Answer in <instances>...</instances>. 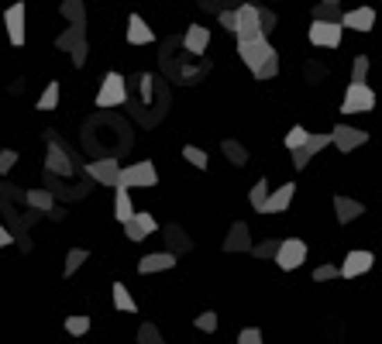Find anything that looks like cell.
<instances>
[{
  "mask_svg": "<svg viewBox=\"0 0 382 344\" xmlns=\"http://www.w3.org/2000/svg\"><path fill=\"white\" fill-rule=\"evenodd\" d=\"M55 49L69 52V59H73L76 69L87 66V52H90V45H87V24H69V28L55 38Z\"/></svg>",
  "mask_w": 382,
  "mask_h": 344,
  "instance_id": "obj_1",
  "label": "cell"
},
{
  "mask_svg": "<svg viewBox=\"0 0 382 344\" xmlns=\"http://www.w3.org/2000/svg\"><path fill=\"white\" fill-rule=\"evenodd\" d=\"M117 186H124V189H152V186H159L155 162H131V166H124L117 172Z\"/></svg>",
  "mask_w": 382,
  "mask_h": 344,
  "instance_id": "obj_2",
  "label": "cell"
},
{
  "mask_svg": "<svg viewBox=\"0 0 382 344\" xmlns=\"http://www.w3.org/2000/svg\"><path fill=\"white\" fill-rule=\"evenodd\" d=\"M45 141H49V155H45V172H52V175H73V162H76V155L66 148V145H59V138H55V131H45Z\"/></svg>",
  "mask_w": 382,
  "mask_h": 344,
  "instance_id": "obj_3",
  "label": "cell"
},
{
  "mask_svg": "<svg viewBox=\"0 0 382 344\" xmlns=\"http://www.w3.org/2000/svg\"><path fill=\"white\" fill-rule=\"evenodd\" d=\"M128 103V83H124V76L121 73H107L103 76V83L96 89V107H103V110H110V107H124Z\"/></svg>",
  "mask_w": 382,
  "mask_h": 344,
  "instance_id": "obj_4",
  "label": "cell"
},
{
  "mask_svg": "<svg viewBox=\"0 0 382 344\" xmlns=\"http://www.w3.org/2000/svg\"><path fill=\"white\" fill-rule=\"evenodd\" d=\"M238 55H241V62L255 73L266 59L276 55V49H272V42H269L266 35H259V38H241V42H238Z\"/></svg>",
  "mask_w": 382,
  "mask_h": 344,
  "instance_id": "obj_5",
  "label": "cell"
},
{
  "mask_svg": "<svg viewBox=\"0 0 382 344\" xmlns=\"http://www.w3.org/2000/svg\"><path fill=\"white\" fill-rule=\"evenodd\" d=\"M369 110H376V89L369 83H348L341 114H369Z\"/></svg>",
  "mask_w": 382,
  "mask_h": 344,
  "instance_id": "obj_6",
  "label": "cell"
},
{
  "mask_svg": "<svg viewBox=\"0 0 382 344\" xmlns=\"http://www.w3.org/2000/svg\"><path fill=\"white\" fill-rule=\"evenodd\" d=\"M28 7L17 0V3H10L7 10H3V31H7V38H10V45H24L28 42Z\"/></svg>",
  "mask_w": 382,
  "mask_h": 344,
  "instance_id": "obj_7",
  "label": "cell"
},
{
  "mask_svg": "<svg viewBox=\"0 0 382 344\" xmlns=\"http://www.w3.org/2000/svg\"><path fill=\"white\" fill-rule=\"evenodd\" d=\"M234 35H238V42L241 38H259L262 35V24H259V7H255V0H245L241 7H234Z\"/></svg>",
  "mask_w": 382,
  "mask_h": 344,
  "instance_id": "obj_8",
  "label": "cell"
},
{
  "mask_svg": "<svg viewBox=\"0 0 382 344\" xmlns=\"http://www.w3.org/2000/svg\"><path fill=\"white\" fill-rule=\"evenodd\" d=\"M341 35H345L341 21H313L310 31H306L310 45H317V49H338L341 45Z\"/></svg>",
  "mask_w": 382,
  "mask_h": 344,
  "instance_id": "obj_9",
  "label": "cell"
},
{
  "mask_svg": "<svg viewBox=\"0 0 382 344\" xmlns=\"http://www.w3.org/2000/svg\"><path fill=\"white\" fill-rule=\"evenodd\" d=\"M331 135V145L338 148V152H355V148H362L365 141H369V131H362V128H351V124H338V128H331L327 131Z\"/></svg>",
  "mask_w": 382,
  "mask_h": 344,
  "instance_id": "obj_10",
  "label": "cell"
},
{
  "mask_svg": "<svg viewBox=\"0 0 382 344\" xmlns=\"http://www.w3.org/2000/svg\"><path fill=\"white\" fill-rule=\"evenodd\" d=\"M272 261L279 265V268H299L303 261H306V241L303 238H286V241H279V248H276V255Z\"/></svg>",
  "mask_w": 382,
  "mask_h": 344,
  "instance_id": "obj_11",
  "label": "cell"
},
{
  "mask_svg": "<svg viewBox=\"0 0 382 344\" xmlns=\"http://www.w3.org/2000/svg\"><path fill=\"white\" fill-rule=\"evenodd\" d=\"M372 265H376V255H372V252L351 248V252L345 255V261L338 265V272H341V279H358V275H365Z\"/></svg>",
  "mask_w": 382,
  "mask_h": 344,
  "instance_id": "obj_12",
  "label": "cell"
},
{
  "mask_svg": "<svg viewBox=\"0 0 382 344\" xmlns=\"http://www.w3.org/2000/svg\"><path fill=\"white\" fill-rule=\"evenodd\" d=\"M83 172H87L94 182H100V186H110V189H114V186H117V172H121V162L107 155V159L87 162V166H83Z\"/></svg>",
  "mask_w": 382,
  "mask_h": 344,
  "instance_id": "obj_13",
  "label": "cell"
},
{
  "mask_svg": "<svg viewBox=\"0 0 382 344\" xmlns=\"http://www.w3.org/2000/svg\"><path fill=\"white\" fill-rule=\"evenodd\" d=\"M293 196H296V182H283L279 189H269V196H266L259 214H286Z\"/></svg>",
  "mask_w": 382,
  "mask_h": 344,
  "instance_id": "obj_14",
  "label": "cell"
},
{
  "mask_svg": "<svg viewBox=\"0 0 382 344\" xmlns=\"http://www.w3.org/2000/svg\"><path fill=\"white\" fill-rule=\"evenodd\" d=\"M183 49L193 59H203V52L210 49V28L207 24H190L186 35H183Z\"/></svg>",
  "mask_w": 382,
  "mask_h": 344,
  "instance_id": "obj_15",
  "label": "cell"
},
{
  "mask_svg": "<svg viewBox=\"0 0 382 344\" xmlns=\"http://www.w3.org/2000/svg\"><path fill=\"white\" fill-rule=\"evenodd\" d=\"M341 28H351V31H372L376 28V10L372 7H351V10H341Z\"/></svg>",
  "mask_w": 382,
  "mask_h": 344,
  "instance_id": "obj_16",
  "label": "cell"
},
{
  "mask_svg": "<svg viewBox=\"0 0 382 344\" xmlns=\"http://www.w3.org/2000/svg\"><path fill=\"white\" fill-rule=\"evenodd\" d=\"M227 255H238V252H252V231H248V224L245 221H238V224H231V231L224 234V245H220Z\"/></svg>",
  "mask_w": 382,
  "mask_h": 344,
  "instance_id": "obj_17",
  "label": "cell"
},
{
  "mask_svg": "<svg viewBox=\"0 0 382 344\" xmlns=\"http://www.w3.org/2000/svg\"><path fill=\"white\" fill-rule=\"evenodd\" d=\"M176 258L173 252H152V255H145L138 261V272L141 275H155V272H173L176 268Z\"/></svg>",
  "mask_w": 382,
  "mask_h": 344,
  "instance_id": "obj_18",
  "label": "cell"
},
{
  "mask_svg": "<svg viewBox=\"0 0 382 344\" xmlns=\"http://www.w3.org/2000/svg\"><path fill=\"white\" fill-rule=\"evenodd\" d=\"M152 42H155L152 24H148L141 14H131V17H128V45H152Z\"/></svg>",
  "mask_w": 382,
  "mask_h": 344,
  "instance_id": "obj_19",
  "label": "cell"
},
{
  "mask_svg": "<svg viewBox=\"0 0 382 344\" xmlns=\"http://www.w3.org/2000/svg\"><path fill=\"white\" fill-rule=\"evenodd\" d=\"M334 214H338V224H351L355 217H362L365 214V203H358V200H351V196H334Z\"/></svg>",
  "mask_w": 382,
  "mask_h": 344,
  "instance_id": "obj_20",
  "label": "cell"
},
{
  "mask_svg": "<svg viewBox=\"0 0 382 344\" xmlns=\"http://www.w3.org/2000/svg\"><path fill=\"white\" fill-rule=\"evenodd\" d=\"M162 234H166V241H169V252H173V255H183V252H190V248H193V241L186 238V231H183L176 221H173V224H166V227H162Z\"/></svg>",
  "mask_w": 382,
  "mask_h": 344,
  "instance_id": "obj_21",
  "label": "cell"
},
{
  "mask_svg": "<svg viewBox=\"0 0 382 344\" xmlns=\"http://www.w3.org/2000/svg\"><path fill=\"white\" fill-rule=\"evenodd\" d=\"M220 152H224V159H227L234 169L248 166V148H245L241 141H234V138H224V141H220Z\"/></svg>",
  "mask_w": 382,
  "mask_h": 344,
  "instance_id": "obj_22",
  "label": "cell"
},
{
  "mask_svg": "<svg viewBox=\"0 0 382 344\" xmlns=\"http://www.w3.org/2000/svg\"><path fill=\"white\" fill-rule=\"evenodd\" d=\"M134 214V203H131V193L124 186H114V221L124 224L128 217Z\"/></svg>",
  "mask_w": 382,
  "mask_h": 344,
  "instance_id": "obj_23",
  "label": "cell"
},
{
  "mask_svg": "<svg viewBox=\"0 0 382 344\" xmlns=\"http://www.w3.org/2000/svg\"><path fill=\"white\" fill-rule=\"evenodd\" d=\"M24 196V203L31 207V210H42V214H49L52 207H55V196L49 193V189H28V193H21Z\"/></svg>",
  "mask_w": 382,
  "mask_h": 344,
  "instance_id": "obj_24",
  "label": "cell"
},
{
  "mask_svg": "<svg viewBox=\"0 0 382 344\" xmlns=\"http://www.w3.org/2000/svg\"><path fill=\"white\" fill-rule=\"evenodd\" d=\"M110 296H114V307H117L121 313H134V310H138V303L131 300V289H128L124 282H114V286H110Z\"/></svg>",
  "mask_w": 382,
  "mask_h": 344,
  "instance_id": "obj_25",
  "label": "cell"
},
{
  "mask_svg": "<svg viewBox=\"0 0 382 344\" xmlns=\"http://www.w3.org/2000/svg\"><path fill=\"white\" fill-rule=\"evenodd\" d=\"M59 14H62L69 24H87V3H83V0H62V3H59Z\"/></svg>",
  "mask_w": 382,
  "mask_h": 344,
  "instance_id": "obj_26",
  "label": "cell"
},
{
  "mask_svg": "<svg viewBox=\"0 0 382 344\" xmlns=\"http://www.w3.org/2000/svg\"><path fill=\"white\" fill-rule=\"evenodd\" d=\"M87 258H90L87 248H69V252H66V268H62V275H66V279H69V275H76V272L87 265Z\"/></svg>",
  "mask_w": 382,
  "mask_h": 344,
  "instance_id": "obj_27",
  "label": "cell"
},
{
  "mask_svg": "<svg viewBox=\"0 0 382 344\" xmlns=\"http://www.w3.org/2000/svg\"><path fill=\"white\" fill-rule=\"evenodd\" d=\"M62 327H66V334L83 338V334L94 327V320H90V317H83V313H76V317H66V324H62Z\"/></svg>",
  "mask_w": 382,
  "mask_h": 344,
  "instance_id": "obj_28",
  "label": "cell"
},
{
  "mask_svg": "<svg viewBox=\"0 0 382 344\" xmlns=\"http://www.w3.org/2000/svg\"><path fill=\"white\" fill-rule=\"evenodd\" d=\"M35 107H38V110H45V114H49V110H55V107H59V83H49V86H45Z\"/></svg>",
  "mask_w": 382,
  "mask_h": 344,
  "instance_id": "obj_29",
  "label": "cell"
},
{
  "mask_svg": "<svg viewBox=\"0 0 382 344\" xmlns=\"http://www.w3.org/2000/svg\"><path fill=\"white\" fill-rule=\"evenodd\" d=\"M134 344H166V338H162V331L155 327V324H141L138 327V338H134Z\"/></svg>",
  "mask_w": 382,
  "mask_h": 344,
  "instance_id": "obj_30",
  "label": "cell"
},
{
  "mask_svg": "<svg viewBox=\"0 0 382 344\" xmlns=\"http://www.w3.org/2000/svg\"><path fill=\"white\" fill-rule=\"evenodd\" d=\"M313 21H341V3H313Z\"/></svg>",
  "mask_w": 382,
  "mask_h": 344,
  "instance_id": "obj_31",
  "label": "cell"
},
{
  "mask_svg": "<svg viewBox=\"0 0 382 344\" xmlns=\"http://www.w3.org/2000/svg\"><path fill=\"white\" fill-rule=\"evenodd\" d=\"M252 76H255L259 83H266V80H276V76H279V52H276L272 59H266V62H262V66H259Z\"/></svg>",
  "mask_w": 382,
  "mask_h": 344,
  "instance_id": "obj_32",
  "label": "cell"
},
{
  "mask_svg": "<svg viewBox=\"0 0 382 344\" xmlns=\"http://www.w3.org/2000/svg\"><path fill=\"white\" fill-rule=\"evenodd\" d=\"M266 196H269V179H259V182H255V186L248 189V203H252V210H255V214L262 210Z\"/></svg>",
  "mask_w": 382,
  "mask_h": 344,
  "instance_id": "obj_33",
  "label": "cell"
},
{
  "mask_svg": "<svg viewBox=\"0 0 382 344\" xmlns=\"http://www.w3.org/2000/svg\"><path fill=\"white\" fill-rule=\"evenodd\" d=\"M183 159L190 162L193 169H207V166H210L207 152H203V148H196V145H183Z\"/></svg>",
  "mask_w": 382,
  "mask_h": 344,
  "instance_id": "obj_34",
  "label": "cell"
},
{
  "mask_svg": "<svg viewBox=\"0 0 382 344\" xmlns=\"http://www.w3.org/2000/svg\"><path fill=\"white\" fill-rule=\"evenodd\" d=\"M327 145H331V135H310V138L303 141V152L313 159V155H317V152H324Z\"/></svg>",
  "mask_w": 382,
  "mask_h": 344,
  "instance_id": "obj_35",
  "label": "cell"
},
{
  "mask_svg": "<svg viewBox=\"0 0 382 344\" xmlns=\"http://www.w3.org/2000/svg\"><path fill=\"white\" fill-rule=\"evenodd\" d=\"M131 221H134L145 234H155V231H159V221H155L148 210H134V214H131Z\"/></svg>",
  "mask_w": 382,
  "mask_h": 344,
  "instance_id": "obj_36",
  "label": "cell"
},
{
  "mask_svg": "<svg viewBox=\"0 0 382 344\" xmlns=\"http://www.w3.org/2000/svg\"><path fill=\"white\" fill-rule=\"evenodd\" d=\"M207 14H217V10H234V7H241L245 0H196Z\"/></svg>",
  "mask_w": 382,
  "mask_h": 344,
  "instance_id": "obj_37",
  "label": "cell"
},
{
  "mask_svg": "<svg viewBox=\"0 0 382 344\" xmlns=\"http://www.w3.org/2000/svg\"><path fill=\"white\" fill-rule=\"evenodd\" d=\"M306 138H310V131H306L303 124H293V128H289V135H286V148H289V152H293V148H303V141H306Z\"/></svg>",
  "mask_w": 382,
  "mask_h": 344,
  "instance_id": "obj_38",
  "label": "cell"
},
{
  "mask_svg": "<svg viewBox=\"0 0 382 344\" xmlns=\"http://www.w3.org/2000/svg\"><path fill=\"white\" fill-rule=\"evenodd\" d=\"M369 55H355V62H351V83H365V76H369Z\"/></svg>",
  "mask_w": 382,
  "mask_h": 344,
  "instance_id": "obj_39",
  "label": "cell"
},
{
  "mask_svg": "<svg viewBox=\"0 0 382 344\" xmlns=\"http://www.w3.org/2000/svg\"><path fill=\"white\" fill-rule=\"evenodd\" d=\"M313 282H331V279H341V272H338V265H331V261H324V265H317L313 272Z\"/></svg>",
  "mask_w": 382,
  "mask_h": 344,
  "instance_id": "obj_40",
  "label": "cell"
},
{
  "mask_svg": "<svg viewBox=\"0 0 382 344\" xmlns=\"http://www.w3.org/2000/svg\"><path fill=\"white\" fill-rule=\"evenodd\" d=\"M193 327L203 331V334H214V331H217V313H214V310H203V313L193 320Z\"/></svg>",
  "mask_w": 382,
  "mask_h": 344,
  "instance_id": "obj_41",
  "label": "cell"
},
{
  "mask_svg": "<svg viewBox=\"0 0 382 344\" xmlns=\"http://www.w3.org/2000/svg\"><path fill=\"white\" fill-rule=\"evenodd\" d=\"M255 7H259V24H262V35L269 38V35L276 31V14H272L269 7H262V3H255Z\"/></svg>",
  "mask_w": 382,
  "mask_h": 344,
  "instance_id": "obj_42",
  "label": "cell"
},
{
  "mask_svg": "<svg viewBox=\"0 0 382 344\" xmlns=\"http://www.w3.org/2000/svg\"><path fill=\"white\" fill-rule=\"evenodd\" d=\"M276 248H279V241H276V238H266L262 245H252V255L255 258H272L276 255Z\"/></svg>",
  "mask_w": 382,
  "mask_h": 344,
  "instance_id": "obj_43",
  "label": "cell"
},
{
  "mask_svg": "<svg viewBox=\"0 0 382 344\" xmlns=\"http://www.w3.org/2000/svg\"><path fill=\"white\" fill-rule=\"evenodd\" d=\"M155 76H148V73H141L138 76V89H141V100L145 103H152V96H155V83H152Z\"/></svg>",
  "mask_w": 382,
  "mask_h": 344,
  "instance_id": "obj_44",
  "label": "cell"
},
{
  "mask_svg": "<svg viewBox=\"0 0 382 344\" xmlns=\"http://www.w3.org/2000/svg\"><path fill=\"white\" fill-rule=\"evenodd\" d=\"M303 73H306V80H310V83H320V80L327 76V66H320V62H306V66H303Z\"/></svg>",
  "mask_w": 382,
  "mask_h": 344,
  "instance_id": "obj_45",
  "label": "cell"
},
{
  "mask_svg": "<svg viewBox=\"0 0 382 344\" xmlns=\"http://www.w3.org/2000/svg\"><path fill=\"white\" fill-rule=\"evenodd\" d=\"M14 166H17V152H14V148H3V152H0V175H7Z\"/></svg>",
  "mask_w": 382,
  "mask_h": 344,
  "instance_id": "obj_46",
  "label": "cell"
},
{
  "mask_svg": "<svg viewBox=\"0 0 382 344\" xmlns=\"http://www.w3.org/2000/svg\"><path fill=\"white\" fill-rule=\"evenodd\" d=\"M238 344H266V338H262L259 327H245V331L238 334Z\"/></svg>",
  "mask_w": 382,
  "mask_h": 344,
  "instance_id": "obj_47",
  "label": "cell"
},
{
  "mask_svg": "<svg viewBox=\"0 0 382 344\" xmlns=\"http://www.w3.org/2000/svg\"><path fill=\"white\" fill-rule=\"evenodd\" d=\"M214 17H217V24H220L224 31H231V35H234V21H238V17H234V10H217Z\"/></svg>",
  "mask_w": 382,
  "mask_h": 344,
  "instance_id": "obj_48",
  "label": "cell"
},
{
  "mask_svg": "<svg viewBox=\"0 0 382 344\" xmlns=\"http://www.w3.org/2000/svg\"><path fill=\"white\" fill-rule=\"evenodd\" d=\"M7 245H14V234H10V231L0 224V248H7Z\"/></svg>",
  "mask_w": 382,
  "mask_h": 344,
  "instance_id": "obj_49",
  "label": "cell"
},
{
  "mask_svg": "<svg viewBox=\"0 0 382 344\" xmlns=\"http://www.w3.org/2000/svg\"><path fill=\"white\" fill-rule=\"evenodd\" d=\"M324 3H341V0H324Z\"/></svg>",
  "mask_w": 382,
  "mask_h": 344,
  "instance_id": "obj_50",
  "label": "cell"
}]
</instances>
